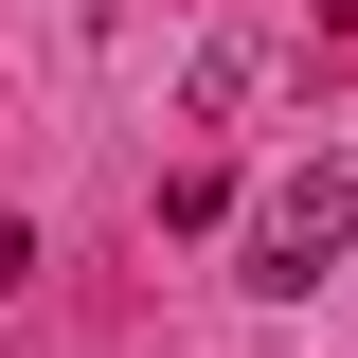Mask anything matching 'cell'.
<instances>
[{"instance_id":"1","label":"cell","mask_w":358,"mask_h":358,"mask_svg":"<svg viewBox=\"0 0 358 358\" xmlns=\"http://www.w3.org/2000/svg\"><path fill=\"white\" fill-rule=\"evenodd\" d=\"M341 233H358V162L322 143V162H305V179H287V197L251 215V287H268V305H305L322 268H341Z\"/></svg>"},{"instance_id":"2","label":"cell","mask_w":358,"mask_h":358,"mask_svg":"<svg viewBox=\"0 0 358 358\" xmlns=\"http://www.w3.org/2000/svg\"><path fill=\"white\" fill-rule=\"evenodd\" d=\"M251 72H268L251 36H197V72H179V108H197V126H233V108H251Z\"/></svg>"}]
</instances>
